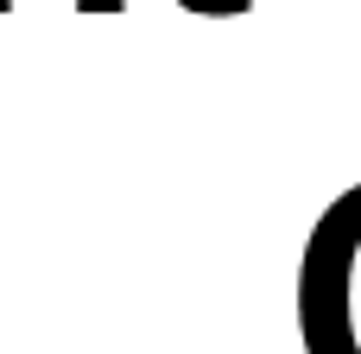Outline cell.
I'll return each instance as SVG.
<instances>
[{
    "label": "cell",
    "mask_w": 361,
    "mask_h": 354,
    "mask_svg": "<svg viewBox=\"0 0 361 354\" xmlns=\"http://www.w3.org/2000/svg\"><path fill=\"white\" fill-rule=\"evenodd\" d=\"M127 0H76V13H121Z\"/></svg>",
    "instance_id": "2"
},
{
    "label": "cell",
    "mask_w": 361,
    "mask_h": 354,
    "mask_svg": "<svg viewBox=\"0 0 361 354\" xmlns=\"http://www.w3.org/2000/svg\"><path fill=\"white\" fill-rule=\"evenodd\" d=\"M6 6H13V0H0V13H6Z\"/></svg>",
    "instance_id": "3"
},
{
    "label": "cell",
    "mask_w": 361,
    "mask_h": 354,
    "mask_svg": "<svg viewBox=\"0 0 361 354\" xmlns=\"http://www.w3.org/2000/svg\"><path fill=\"white\" fill-rule=\"evenodd\" d=\"M184 13H197V19H241V13H254V0H178Z\"/></svg>",
    "instance_id": "1"
}]
</instances>
